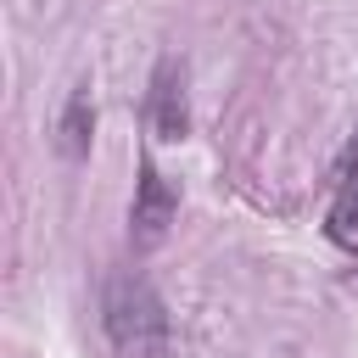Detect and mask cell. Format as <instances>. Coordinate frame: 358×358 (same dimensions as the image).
Instances as JSON below:
<instances>
[{
	"label": "cell",
	"mask_w": 358,
	"mask_h": 358,
	"mask_svg": "<svg viewBox=\"0 0 358 358\" xmlns=\"http://www.w3.org/2000/svg\"><path fill=\"white\" fill-rule=\"evenodd\" d=\"M101 330L123 358H168V341H173V319H168L162 296L151 291V280H140V274H112L106 280Z\"/></svg>",
	"instance_id": "6da1fadb"
},
{
	"label": "cell",
	"mask_w": 358,
	"mask_h": 358,
	"mask_svg": "<svg viewBox=\"0 0 358 358\" xmlns=\"http://www.w3.org/2000/svg\"><path fill=\"white\" fill-rule=\"evenodd\" d=\"M90 134H95V101H90V84H73L67 90V106L56 117V151L62 157H84L90 151Z\"/></svg>",
	"instance_id": "5b68a950"
},
{
	"label": "cell",
	"mask_w": 358,
	"mask_h": 358,
	"mask_svg": "<svg viewBox=\"0 0 358 358\" xmlns=\"http://www.w3.org/2000/svg\"><path fill=\"white\" fill-rule=\"evenodd\" d=\"M324 229H330L336 246H358V129H352L347 157H341V168H336V201H330V213H324Z\"/></svg>",
	"instance_id": "277c9868"
},
{
	"label": "cell",
	"mask_w": 358,
	"mask_h": 358,
	"mask_svg": "<svg viewBox=\"0 0 358 358\" xmlns=\"http://www.w3.org/2000/svg\"><path fill=\"white\" fill-rule=\"evenodd\" d=\"M173 218H179V185H173V179H162V168H157L151 157H140L134 207H129V241H134L140 252H151V246H162V241H168Z\"/></svg>",
	"instance_id": "7a4b0ae2"
},
{
	"label": "cell",
	"mask_w": 358,
	"mask_h": 358,
	"mask_svg": "<svg viewBox=\"0 0 358 358\" xmlns=\"http://www.w3.org/2000/svg\"><path fill=\"white\" fill-rule=\"evenodd\" d=\"M145 129L151 140H185L190 134V101H185V62L162 56L145 90Z\"/></svg>",
	"instance_id": "3957f363"
}]
</instances>
